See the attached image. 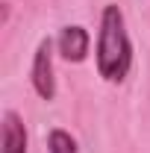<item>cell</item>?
<instances>
[{"label":"cell","mask_w":150,"mask_h":153,"mask_svg":"<svg viewBox=\"0 0 150 153\" xmlns=\"http://www.w3.org/2000/svg\"><path fill=\"white\" fill-rule=\"evenodd\" d=\"M132 44L127 36L124 12L109 3L100 15V36H97V71L106 82H121L130 74Z\"/></svg>","instance_id":"1"},{"label":"cell","mask_w":150,"mask_h":153,"mask_svg":"<svg viewBox=\"0 0 150 153\" xmlns=\"http://www.w3.org/2000/svg\"><path fill=\"white\" fill-rule=\"evenodd\" d=\"M33 88L41 100H53L56 97V76H53V41L50 38H41L36 47V56H33Z\"/></svg>","instance_id":"2"},{"label":"cell","mask_w":150,"mask_h":153,"mask_svg":"<svg viewBox=\"0 0 150 153\" xmlns=\"http://www.w3.org/2000/svg\"><path fill=\"white\" fill-rule=\"evenodd\" d=\"M88 44H91V38L88 33L82 30V27H65L62 33H59V53L62 59H68V62H82V59L88 56Z\"/></svg>","instance_id":"3"},{"label":"cell","mask_w":150,"mask_h":153,"mask_svg":"<svg viewBox=\"0 0 150 153\" xmlns=\"http://www.w3.org/2000/svg\"><path fill=\"white\" fill-rule=\"evenodd\" d=\"M3 153H27V130L18 112H3Z\"/></svg>","instance_id":"4"},{"label":"cell","mask_w":150,"mask_h":153,"mask_svg":"<svg viewBox=\"0 0 150 153\" xmlns=\"http://www.w3.org/2000/svg\"><path fill=\"white\" fill-rule=\"evenodd\" d=\"M47 147H50V153H76V141H74L71 133L53 130V133L47 135Z\"/></svg>","instance_id":"5"}]
</instances>
